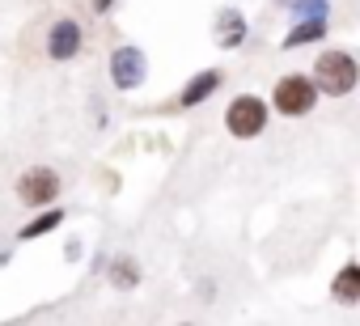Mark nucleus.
<instances>
[{"instance_id": "obj_1", "label": "nucleus", "mask_w": 360, "mask_h": 326, "mask_svg": "<svg viewBox=\"0 0 360 326\" xmlns=\"http://www.w3.org/2000/svg\"><path fill=\"white\" fill-rule=\"evenodd\" d=\"M314 85H318V93H326V98H347L352 89H356V81H360V68H356V60L347 56V51H322L318 60H314Z\"/></svg>"}, {"instance_id": "obj_2", "label": "nucleus", "mask_w": 360, "mask_h": 326, "mask_svg": "<svg viewBox=\"0 0 360 326\" xmlns=\"http://www.w3.org/2000/svg\"><path fill=\"white\" fill-rule=\"evenodd\" d=\"M318 85H314V77H301V72H288V77H280L276 81V89H271V106L280 110V115H288V119H301V115H309L314 106H318Z\"/></svg>"}, {"instance_id": "obj_3", "label": "nucleus", "mask_w": 360, "mask_h": 326, "mask_svg": "<svg viewBox=\"0 0 360 326\" xmlns=\"http://www.w3.org/2000/svg\"><path fill=\"white\" fill-rule=\"evenodd\" d=\"M225 127H229L233 140H255V136H263V131H267V102L255 98V93L233 98L229 110H225Z\"/></svg>"}, {"instance_id": "obj_4", "label": "nucleus", "mask_w": 360, "mask_h": 326, "mask_svg": "<svg viewBox=\"0 0 360 326\" xmlns=\"http://www.w3.org/2000/svg\"><path fill=\"white\" fill-rule=\"evenodd\" d=\"M18 200H22L26 208H47V204H56V200H60V174L47 170V166L26 170V174L18 178Z\"/></svg>"}, {"instance_id": "obj_5", "label": "nucleus", "mask_w": 360, "mask_h": 326, "mask_svg": "<svg viewBox=\"0 0 360 326\" xmlns=\"http://www.w3.org/2000/svg\"><path fill=\"white\" fill-rule=\"evenodd\" d=\"M81 43H85V30L72 22V18H56L51 30H47V56L56 64H68L81 56Z\"/></svg>"}, {"instance_id": "obj_6", "label": "nucleus", "mask_w": 360, "mask_h": 326, "mask_svg": "<svg viewBox=\"0 0 360 326\" xmlns=\"http://www.w3.org/2000/svg\"><path fill=\"white\" fill-rule=\"evenodd\" d=\"M330 292H335L339 305H356V301H360V267H356V263H343V271L335 275Z\"/></svg>"}, {"instance_id": "obj_7", "label": "nucleus", "mask_w": 360, "mask_h": 326, "mask_svg": "<svg viewBox=\"0 0 360 326\" xmlns=\"http://www.w3.org/2000/svg\"><path fill=\"white\" fill-rule=\"evenodd\" d=\"M217 85H221V72H217V68H208V72H200V77L183 89V98H178V102H183V106H200L208 93H217Z\"/></svg>"}, {"instance_id": "obj_8", "label": "nucleus", "mask_w": 360, "mask_h": 326, "mask_svg": "<svg viewBox=\"0 0 360 326\" xmlns=\"http://www.w3.org/2000/svg\"><path fill=\"white\" fill-rule=\"evenodd\" d=\"M60 221H64V216H60V208H56V212H43L34 225H26V229H22V237H43V233H51Z\"/></svg>"}, {"instance_id": "obj_9", "label": "nucleus", "mask_w": 360, "mask_h": 326, "mask_svg": "<svg viewBox=\"0 0 360 326\" xmlns=\"http://www.w3.org/2000/svg\"><path fill=\"white\" fill-rule=\"evenodd\" d=\"M318 34H322V22H305V26H301L297 34H288V39H284V47H297V43H309V39H318Z\"/></svg>"}, {"instance_id": "obj_10", "label": "nucleus", "mask_w": 360, "mask_h": 326, "mask_svg": "<svg viewBox=\"0 0 360 326\" xmlns=\"http://www.w3.org/2000/svg\"><path fill=\"white\" fill-rule=\"evenodd\" d=\"M98 9H110V0H98Z\"/></svg>"}]
</instances>
